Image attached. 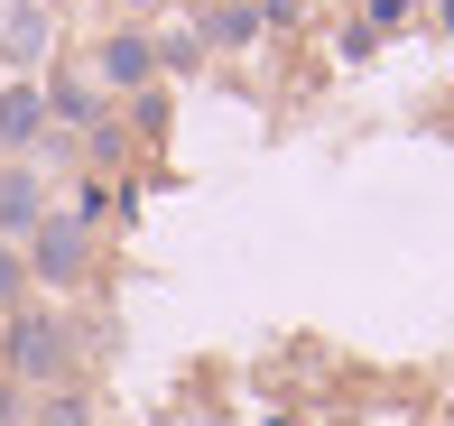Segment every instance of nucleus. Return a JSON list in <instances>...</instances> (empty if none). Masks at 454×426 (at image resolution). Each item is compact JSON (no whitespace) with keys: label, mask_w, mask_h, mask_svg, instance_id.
<instances>
[{"label":"nucleus","mask_w":454,"mask_h":426,"mask_svg":"<svg viewBox=\"0 0 454 426\" xmlns=\"http://www.w3.org/2000/svg\"><path fill=\"white\" fill-rule=\"evenodd\" d=\"M66 371H74L66 315H47V306L0 315V380H19V390H66Z\"/></svg>","instance_id":"obj_1"},{"label":"nucleus","mask_w":454,"mask_h":426,"mask_svg":"<svg viewBox=\"0 0 454 426\" xmlns=\"http://www.w3.org/2000/svg\"><path fill=\"white\" fill-rule=\"evenodd\" d=\"M19 259H28L37 288H74V278L93 269V232H84L74 213H47V222L28 232V251H19Z\"/></svg>","instance_id":"obj_2"},{"label":"nucleus","mask_w":454,"mask_h":426,"mask_svg":"<svg viewBox=\"0 0 454 426\" xmlns=\"http://www.w3.org/2000/svg\"><path fill=\"white\" fill-rule=\"evenodd\" d=\"M93 74H102L112 93H139V103H149V84H158V47H149L139 28H121V37H102V47H93Z\"/></svg>","instance_id":"obj_3"},{"label":"nucleus","mask_w":454,"mask_h":426,"mask_svg":"<svg viewBox=\"0 0 454 426\" xmlns=\"http://www.w3.org/2000/svg\"><path fill=\"white\" fill-rule=\"evenodd\" d=\"M47 222V195H37V167H0V241H28Z\"/></svg>","instance_id":"obj_4"},{"label":"nucleus","mask_w":454,"mask_h":426,"mask_svg":"<svg viewBox=\"0 0 454 426\" xmlns=\"http://www.w3.org/2000/svg\"><path fill=\"white\" fill-rule=\"evenodd\" d=\"M47 130V84H10L0 93V149H28Z\"/></svg>","instance_id":"obj_5"},{"label":"nucleus","mask_w":454,"mask_h":426,"mask_svg":"<svg viewBox=\"0 0 454 426\" xmlns=\"http://www.w3.org/2000/svg\"><path fill=\"white\" fill-rule=\"evenodd\" d=\"M47 120L56 130H102V93L84 84V74H56L47 84Z\"/></svg>","instance_id":"obj_6"},{"label":"nucleus","mask_w":454,"mask_h":426,"mask_svg":"<svg viewBox=\"0 0 454 426\" xmlns=\"http://www.w3.org/2000/svg\"><path fill=\"white\" fill-rule=\"evenodd\" d=\"M251 37H260V10H251V0H214V10H204V47H251Z\"/></svg>","instance_id":"obj_7"},{"label":"nucleus","mask_w":454,"mask_h":426,"mask_svg":"<svg viewBox=\"0 0 454 426\" xmlns=\"http://www.w3.org/2000/svg\"><path fill=\"white\" fill-rule=\"evenodd\" d=\"M37 47H47V10H37V0H28V10L10 19V47H0V56H10V66H28Z\"/></svg>","instance_id":"obj_8"},{"label":"nucleus","mask_w":454,"mask_h":426,"mask_svg":"<svg viewBox=\"0 0 454 426\" xmlns=\"http://www.w3.org/2000/svg\"><path fill=\"white\" fill-rule=\"evenodd\" d=\"M37 426H93V399L84 390H47L37 399Z\"/></svg>","instance_id":"obj_9"},{"label":"nucleus","mask_w":454,"mask_h":426,"mask_svg":"<svg viewBox=\"0 0 454 426\" xmlns=\"http://www.w3.org/2000/svg\"><path fill=\"white\" fill-rule=\"evenodd\" d=\"M408 10H418V0H362V37H380V28H408Z\"/></svg>","instance_id":"obj_10"},{"label":"nucleus","mask_w":454,"mask_h":426,"mask_svg":"<svg viewBox=\"0 0 454 426\" xmlns=\"http://www.w3.org/2000/svg\"><path fill=\"white\" fill-rule=\"evenodd\" d=\"M195 56H204V37H185V28L158 37V66H195Z\"/></svg>","instance_id":"obj_11"},{"label":"nucleus","mask_w":454,"mask_h":426,"mask_svg":"<svg viewBox=\"0 0 454 426\" xmlns=\"http://www.w3.org/2000/svg\"><path fill=\"white\" fill-rule=\"evenodd\" d=\"M28 417V390H19V380H0V426H19Z\"/></svg>","instance_id":"obj_12"},{"label":"nucleus","mask_w":454,"mask_h":426,"mask_svg":"<svg viewBox=\"0 0 454 426\" xmlns=\"http://www.w3.org/2000/svg\"><path fill=\"white\" fill-rule=\"evenodd\" d=\"M19 278H28V259H19V251H0V297H10Z\"/></svg>","instance_id":"obj_13"},{"label":"nucleus","mask_w":454,"mask_h":426,"mask_svg":"<svg viewBox=\"0 0 454 426\" xmlns=\"http://www.w3.org/2000/svg\"><path fill=\"white\" fill-rule=\"evenodd\" d=\"M427 19H436V28H445V37H454V0H436V10H427Z\"/></svg>","instance_id":"obj_14"},{"label":"nucleus","mask_w":454,"mask_h":426,"mask_svg":"<svg viewBox=\"0 0 454 426\" xmlns=\"http://www.w3.org/2000/svg\"><path fill=\"white\" fill-rule=\"evenodd\" d=\"M121 10H149V0H121Z\"/></svg>","instance_id":"obj_15"}]
</instances>
